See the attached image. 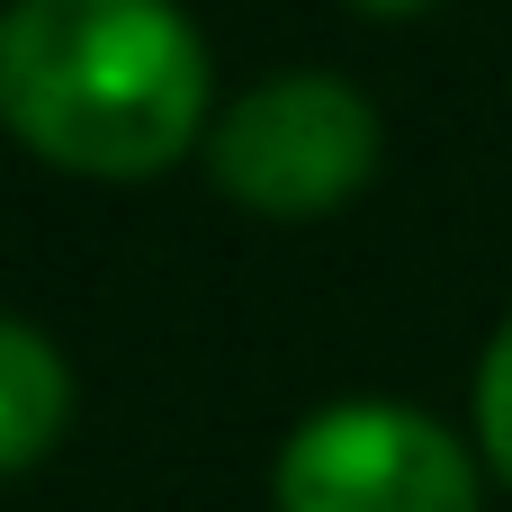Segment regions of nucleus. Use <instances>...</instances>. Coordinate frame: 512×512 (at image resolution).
Masks as SVG:
<instances>
[{
    "instance_id": "nucleus-1",
    "label": "nucleus",
    "mask_w": 512,
    "mask_h": 512,
    "mask_svg": "<svg viewBox=\"0 0 512 512\" xmlns=\"http://www.w3.org/2000/svg\"><path fill=\"white\" fill-rule=\"evenodd\" d=\"M0 108L45 162L135 180L189 153L207 117V45L171 0H9Z\"/></svg>"
},
{
    "instance_id": "nucleus-2",
    "label": "nucleus",
    "mask_w": 512,
    "mask_h": 512,
    "mask_svg": "<svg viewBox=\"0 0 512 512\" xmlns=\"http://www.w3.org/2000/svg\"><path fill=\"white\" fill-rule=\"evenodd\" d=\"M378 162V117L333 72H288L216 117V189L261 216H324Z\"/></svg>"
},
{
    "instance_id": "nucleus-3",
    "label": "nucleus",
    "mask_w": 512,
    "mask_h": 512,
    "mask_svg": "<svg viewBox=\"0 0 512 512\" xmlns=\"http://www.w3.org/2000/svg\"><path fill=\"white\" fill-rule=\"evenodd\" d=\"M279 512H477V468L432 414L333 405L279 450Z\"/></svg>"
},
{
    "instance_id": "nucleus-4",
    "label": "nucleus",
    "mask_w": 512,
    "mask_h": 512,
    "mask_svg": "<svg viewBox=\"0 0 512 512\" xmlns=\"http://www.w3.org/2000/svg\"><path fill=\"white\" fill-rule=\"evenodd\" d=\"M63 414H72V378L45 351V333L36 324H0V468L27 477L45 459V441L63 432Z\"/></svg>"
},
{
    "instance_id": "nucleus-5",
    "label": "nucleus",
    "mask_w": 512,
    "mask_h": 512,
    "mask_svg": "<svg viewBox=\"0 0 512 512\" xmlns=\"http://www.w3.org/2000/svg\"><path fill=\"white\" fill-rule=\"evenodd\" d=\"M477 432H486L495 468L512 477V315H504V333L486 342V369H477Z\"/></svg>"
},
{
    "instance_id": "nucleus-6",
    "label": "nucleus",
    "mask_w": 512,
    "mask_h": 512,
    "mask_svg": "<svg viewBox=\"0 0 512 512\" xmlns=\"http://www.w3.org/2000/svg\"><path fill=\"white\" fill-rule=\"evenodd\" d=\"M360 9H423V0H360Z\"/></svg>"
}]
</instances>
